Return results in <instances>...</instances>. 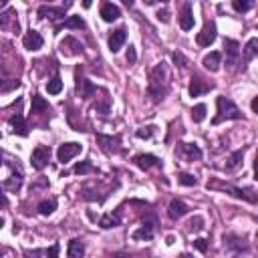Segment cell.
<instances>
[{"mask_svg": "<svg viewBox=\"0 0 258 258\" xmlns=\"http://www.w3.org/2000/svg\"><path fill=\"white\" fill-rule=\"evenodd\" d=\"M216 107H218V115L212 121L214 125H218L222 121H230V119H242V111L238 109V105L224 95H220L216 99Z\"/></svg>", "mask_w": 258, "mask_h": 258, "instance_id": "3", "label": "cell"}, {"mask_svg": "<svg viewBox=\"0 0 258 258\" xmlns=\"http://www.w3.org/2000/svg\"><path fill=\"white\" fill-rule=\"evenodd\" d=\"M174 63L178 64V67H182V69L188 67V59H186L182 53H174Z\"/></svg>", "mask_w": 258, "mask_h": 258, "instance_id": "37", "label": "cell"}, {"mask_svg": "<svg viewBox=\"0 0 258 258\" xmlns=\"http://www.w3.org/2000/svg\"><path fill=\"white\" fill-rule=\"evenodd\" d=\"M210 89H212V83L208 85V83H204L200 77H194L192 83H190V95H192V97H200V95L208 93Z\"/></svg>", "mask_w": 258, "mask_h": 258, "instance_id": "18", "label": "cell"}, {"mask_svg": "<svg viewBox=\"0 0 258 258\" xmlns=\"http://www.w3.org/2000/svg\"><path fill=\"white\" fill-rule=\"evenodd\" d=\"M47 258H59V244H53L47 250Z\"/></svg>", "mask_w": 258, "mask_h": 258, "instance_id": "41", "label": "cell"}, {"mask_svg": "<svg viewBox=\"0 0 258 258\" xmlns=\"http://www.w3.org/2000/svg\"><path fill=\"white\" fill-rule=\"evenodd\" d=\"M254 178L258 180V152H256V160H254Z\"/></svg>", "mask_w": 258, "mask_h": 258, "instance_id": "44", "label": "cell"}, {"mask_svg": "<svg viewBox=\"0 0 258 258\" xmlns=\"http://www.w3.org/2000/svg\"><path fill=\"white\" fill-rule=\"evenodd\" d=\"M125 40H127V31H125L123 27L117 29V31H113L111 36H109V51H111V53H117V51L125 45Z\"/></svg>", "mask_w": 258, "mask_h": 258, "instance_id": "14", "label": "cell"}, {"mask_svg": "<svg viewBox=\"0 0 258 258\" xmlns=\"http://www.w3.org/2000/svg\"><path fill=\"white\" fill-rule=\"evenodd\" d=\"M135 61H137V53H135L133 47H129V49H127V63H129V64H133Z\"/></svg>", "mask_w": 258, "mask_h": 258, "instance_id": "39", "label": "cell"}, {"mask_svg": "<svg viewBox=\"0 0 258 258\" xmlns=\"http://www.w3.org/2000/svg\"><path fill=\"white\" fill-rule=\"evenodd\" d=\"M81 149H83V145H81V143H75V141L63 143V145H59V149H57V158H59V161L64 163V161L73 160L75 156H79Z\"/></svg>", "mask_w": 258, "mask_h": 258, "instance_id": "6", "label": "cell"}, {"mask_svg": "<svg viewBox=\"0 0 258 258\" xmlns=\"http://www.w3.org/2000/svg\"><path fill=\"white\" fill-rule=\"evenodd\" d=\"M258 55V38H250L244 47V63H250Z\"/></svg>", "mask_w": 258, "mask_h": 258, "instance_id": "26", "label": "cell"}, {"mask_svg": "<svg viewBox=\"0 0 258 258\" xmlns=\"http://www.w3.org/2000/svg\"><path fill=\"white\" fill-rule=\"evenodd\" d=\"M113 258H131V256H129V254H125V252H117Z\"/></svg>", "mask_w": 258, "mask_h": 258, "instance_id": "45", "label": "cell"}, {"mask_svg": "<svg viewBox=\"0 0 258 258\" xmlns=\"http://www.w3.org/2000/svg\"><path fill=\"white\" fill-rule=\"evenodd\" d=\"M232 6H234V10H238V12H248L252 8V2H250V0H234Z\"/></svg>", "mask_w": 258, "mask_h": 258, "instance_id": "34", "label": "cell"}, {"mask_svg": "<svg viewBox=\"0 0 258 258\" xmlns=\"http://www.w3.org/2000/svg\"><path fill=\"white\" fill-rule=\"evenodd\" d=\"M133 161H135V165L139 169H149L154 165H160V160L156 156H152V154H139V156L133 158Z\"/></svg>", "mask_w": 258, "mask_h": 258, "instance_id": "19", "label": "cell"}, {"mask_svg": "<svg viewBox=\"0 0 258 258\" xmlns=\"http://www.w3.org/2000/svg\"><path fill=\"white\" fill-rule=\"evenodd\" d=\"M154 129H156V127H152V125H149V127H141V129H137L135 135H137L139 139H149V137L154 135Z\"/></svg>", "mask_w": 258, "mask_h": 258, "instance_id": "35", "label": "cell"}, {"mask_svg": "<svg viewBox=\"0 0 258 258\" xmlns=\"http://www.w3.org/2000/svg\"><path fill=\"white\" fill-rule=\"evenodd\" d=\"M242 158H244V149H236V152L226 160V169H236L240 165V161H242Z\"/></svg>", "mask_w": 258, "mask_h": 258, "instance_id": "28", "label": "cell"}, {"mask_svg": "<svg viewBox=\"0 0 258 258\" xmlns=\"http://www.w3.org/2000/svg\"><path fill=\"white\" fill-rule=\"evenodd\" d=\"M67 252H69V258H83L85 256V244H83V240H79V238L71 240Z\"/></svg>", "mask_w": 258, "mask_h": 258, "instance_id": "24", "label": "cell"}, {"mask_svg": "<svg viewBox=\"0 0 258 258\" xmlns=\"http://www.w3.org/2000/svg\"><path fill=\"white\" fill-rule=\"evenodd\" d=\"M10 125H12V131H14V133L23 135V137L29 135V127H27V123H25V117L20 115V113H16V115L10 117Z\"/></svg>", "mask_w": 258, "mask_h": 258, "instance_id": "20", "label": "cell"}, {"mask_svg": "<svg viewBox=\"0 0 258 258\" xmlns=\"http://www.w3.org/2000/svg\"><path fill=\"white\" fill-rule=\"evenodd\" d=\"M194 246H196L200 252H206L208 250V242L204 238H198V240H194Z\"/></svg>", "mask_w": 258, "mask_h": 258, "instance_id": "40", "label": "cell"}, {"mask_svg": "<svg viewBox=\"0 0 258 258\" xmlns=\"http://www.w3.org/2000/svg\"><path fill=\"white\" fill-rule=\"evenodd\" d=\"M202 64H204V69H208L210 73H216V71H220V64H222V55L214 51V53H210V55H206V57H204Z\"/></svg>", "mask_w": 258, "mask_h": 258, "instance_id": "16", "label": "cell"}, {"mask_svg": "<svg viewBox=\"0 0 258 258\" xmlns=\"http://www.w3.org/2000/svg\"><path fill=\"white\" fill-rule=\"evenodd\" d=\"M51 107H49V101H45L40 95H32V105H31V111L32 113H45L49 111Z\"/></svg>", "mask_w": 258, "mask_h": 258, "instance_id": "25", "label": "cell"}, {"mask_svg": "<svg viewBox=\"0 0 258 258\" xmlns=\"http://www.w3.org/2000/svg\"><path fill=\"white\" fill-rule=\"evenodd\" d=\"M250 107H252V111H254V113H258V97H254V99H252Z\"/></svg>", "mask_w": 258, "mask_h": 258, "instance_id": "43", "label": "cell"}, {"mask_svg": "<svg viewBox=\"0 0 258 258\" xmlns=\"http://www.w3.org/2000/svg\"><path fill=\"white\" fill-rule=\"evenodd\" d=\"M73 171H75V174H79V176H85V174H93L95 167H93L91 161H79V163L73 167Z\"/></svg>", "mask_w": 258, "mask_h": 258, "instance_id": "29", "label": "cell"}, {"mask_svg": "<svg viewBox=\"0 0 258 258\" xmlns=\"http://www.w3.org/2000/svg\"><path fill=\"white\" fill-rule=\"evenodd\" d=\"M224 250L228 252V256H238L242 252H248V244L244 238L236 234H226L224 236Z\"/></svg>", "mask_w": 258, "mask_h": 258, "instance_id": "4", "label": "cell"}, {"mask_svg": "<svg viewBox=\"0 0 258 258\" xmlns=\"http://www.w3.org/2000/svg\"><path fill=\"white\" fill-rule=\"evenodd\" d=\"M154 228H156V220L152 222H143V226L133 234V238L135 240H149V238H154Z\"/></svg>", "mask_w": 258, "mask_h": 258, "instance_id": "21", "label": "cell"}, {"mask_svg": "<svg viewBox=\"0 0 258 258\" xmlns=\"http://www.w3.org/2000/svg\"><path fill=\"white\" fill-rule=\"evenodd\" d=\"M208 190H222V192H228L230 196L240 198V200L250 202V204H256V202H258V192H254L252 188H236V186H232V184H224V182H218V180H212V182H208Z\"/></svg>", "mask_w": 258, "mask_h": 258, "instance_id": "2", "label": "cell"}, {"mask_svg": "<svg viewBox=\"0 0 258 258\" xmlns=\"http://www.w3.org/2000/svg\"><path fill=\"white\" fill-rule=\"evenodd\" d=\"M224 49H226V64L234 67L240 61V45L234 38H226L224 40Z\"/></svg>", "mask_w": 258, "mask_h": 258, "instance_id": "8", "label": "cell"}, {"mask_svg": "<svg viewBox=\"0 0 258 258\" xmlns=\"http://www.w3.org/2000/svg\"><path fill=\"white\" fill-rule=\"evenodd\" d=\"M178 180H180V184L182 186H196L198 182H196V178H194L192 174H180L178 176Z\"/></svg>", "mask_w": 258, "mask_h": 258, "instance_id": "36", "label": "cell"}, {"mask_svg": "<svg viewBox=\"0 0 258 258\" xmlns=\"http://www.w3.org/2000/svg\"><path fill=\"white\" fill-rule=\"evenodd\" d=\"M169 89V71H167V64L160 63L152 69L149 73V85H147V93L152 97V101H161L165 97Z\"/></svg>", "mask_w": 258, "mask_h": 258, "instance_id": "1", "label": "cell"}, {"mask_svg": "<svg viewBox=\"0 0 258 258\" xmlns=\"http://www.w3.org/2000/svg\"><path fill=\"white\" fill-rule=\"evenodd\" d=\"M167 214L171 220H180L188 214V206L182 202V200H171L169 202V208H167Z\"/></svg>", "mask_w": 258, "mask_h": 258, "instance_id": "15", "label": "cell"}, {"mask_svg": "<svg viewBox=\"0 0 258 258\" xmlns=\"http://www.w3.org/2000/svg\"><path fill=\"white\" fill-rule=\"evenodd\" d=\"M64 27L67 29H85V20L81 16H71L64 20Z\"/></svg>", "mask_w": 258, "mask_h": 258, "instance_id": "33", "label": "cell"}, {"mask_svg": "<svg viewBox=\"0 0 258 258\" xmlns=\"http://www.w3.org/2000/svg\"><path fill=\"white\" fill-rule=\"evenodd\" d=\"M202 224H204V220H202V218L198 216V218H194V220H192V222H190L188 226H190V230H192V228H194V230H202V228H204Z\"/></svg>", "mask_w": 258, "mask_h": 258, "instance_id": "38", "label": "cell"}, {"mask_svg": "<svg viewBox=\"0 0 258 258\" xmlns=\"http://www.w3.org/2000/svg\"><path fill=\"white\" fill-rule=\"evenodd\" d=\"M23 45H25L27 51H40L42 45H45V40H42L40 32H36V31H29V32L23 36Z\"/></svg>", "mask_w": 258, "mask_h": 258, "instance_id": "12", "label": "cell"}, {"mask_svg": "<svg viewBox=\"0 0 258 258\" xmlns=\"http://www.w3.org/2000/svg\"><path fill=\"white\" fill-rule=\"evenodd\" d=\"M192 119L196 121V123H202V121L206 119V105H204V103L196 105V107L192 109Z\"/></svg>", "mask_w": 258, "mask_h": 258, "instance_id": "32", "label": "cell"}, {"mask_svg": "<svg viewBox=\"0 0 258 258\" xmlns=\"http://www.w3.org/2000/svg\"><path fill=\"white\" fill-rule=\"evenodd\" d=\"M119 16H121V10L113 2H105L101 6V18L105 20V23H113V20H117Z\"/></svg>", "mask_w": 258, "mask_h": 258, "instance_id": "17", "label": "cell"}, {"mask_svg": "<svg viewBox=\"0 0 258 258\" xmlns=\"http://www.w3.org/2000/svg\"><path fill=\"white\" fill-rule=\"evenodd\" d=\"M97 143L101 145V149L105 154H117L119 152V145H121V137L119 135H103V133H97Z\"/></svg>", "mask_w": 258, "mask_h": 258, "instance_id": "7", "label": "cell"}, {"mask_svg": "<svg viewBox=\"0 0 258 258\" xmlns=\"http://www.w3.org/2000/svg\"><path fill=\"white\" fill-rule=\"evenodd\" d=\"M158 20H160V23H169V12L163 8V10H160L158 12Z\"/></svg>", "mask_w": 258, "mask_h": 258, "instance_id": "42", "label": "cell"}, {"mask_svg": "<svg viewBox=\"0 0 258 258\" xmlns=\"http://www.w3.org/2000/svg\"><path fill=\"white\" fill-rule=\"evenodd\" d=\"M214 40H216V25H214V23H206V27L202 29V32H198L196 42H198L200 47H210Z\"/></svg>", "mask_w": 258, "mask_h": 258, "instance_id": "9", "label": "cell"}, {"mask_svg": "<svg viewBox=\"0 0 258 258\" xmlns=\"http://www.w3.org/2000/svg\"><path fill=\"white\" fill-rule=\"evenodd\" d=\"M69 6H71V2H67L64 6H59V8L42 4V6L38 8V16H42V18H51V20H61V18L64 16V10H67Z\"/></svg>", "mask_w": 258, "mask_h": 258, "instance_id": "11", "label": "cell"}, {"mask_svg": "<svg viewBox=\"0 0 258 258\" xmlns=\"http://www.w3.org/2000/svg\"><path fill=\"white\" fill-rule=\"evenodd\" d=\"M194 12H192V6L190 4H186L184 6V10H182V14H180V27H182V31H192L194 29Z\"/></svg>", "mask_w": 258, "mask_h": 258, "instance_id": "22", "label": "cell"}, {"mask_svg": "<svg viewBox=\"0 0 258 258\" xmlns=\"http://www.w3.org/2000/svg\"><path fill=\"white\" fill-rule=\"evenodd\" d=\"M75 91H77V95H79L81 99H89V97H93V95L97 93V87H95V85H93L91 81L83 79V77H77Z\"/></svg>", "mask_w": 258, "mask_h": 258, "instance_id": "10", "label": "cell"}, {"mask_svg": "<svg viewBox=\"0 0 258 258\" xmlns=\"http://www.w3.org/2000/svg\"><path fill=\"white\" fill-rule=\"evenodd\" d=\"M57 210V202L55 200H45L38 204V212L42 214V216H51V214Z\"/></svg>", "mask_w": 258, "mask_h": 258, "instance_id": "30", "label": "cell"}, {"mask_svg": "<svg viewBox=\"0 0 258 258\" xmlns=\"http://www.w3.org/2000/svg\"><path fill=\"white\" fill-rule=\"evenodd\" d=\"M51 161V149L47 145H38L32 149V156H31V163L34 169H42L47 163Z\"/></svg>", "mask_w": 258, "mask_h": 258, "instance_id": "5", "label": "cell"}, {"mask_svg": "<svg viewBox=\"0 0 258 258\" xmlns=\"http://www.w3.org/2000/svg\"><path fill=\"white\" fill-rule=\"evenodd\" d=\"M121 224V218H119V214H105V216L101 218V222H99V226L101 228H115V226H119Z\"/></svg>", "mask_w": 258, "mask_h": 258, "instance_id": "27", "label": "cell"}, {"mask_svg": "<svg viewBox=\"0 0 258 258\" xmlns=\"http://www.w3.org/2000/svg\"><path fill=\"white\" fill-rule=\"evenodd\" d=\"M61 53L67 55V57H73V55H81L83 53V45L73 38V36H67L64 40H61Z\"/></svg>", "mask_w": 258, "mask_h": 258, "instance_id": "13", "label": "cell"}, {"mask_svg": "<svg viewBox=\"0 0 258 258\" xmlns=\"http://www.w3.org/2000/svg\"><path fill=\"white\" fill-rule=\"evenodd\" d=\"M47 91H49L51 95H59V93L63 91V81H61V77H53V79L47 83Z\"/></svg>", "mask_w": 258, "mask_h": 258, "instance_id": "31", "label": "cell"}, {"mask_svg": "<svg viewBox=\"0 0 258 258\" xmlns=\"http://www.w3.org/2000/svg\"><path fill=\"white\" fill-rule=\"evenodd\" d=\"M180 149H182V154H186V158H188L190 161L202 158V149H200L196 143H180Z\"/></svg>", "mask_w": 258, "mask_h": 258, "instance_id": "23", "label": "cell"}]
</instances>
